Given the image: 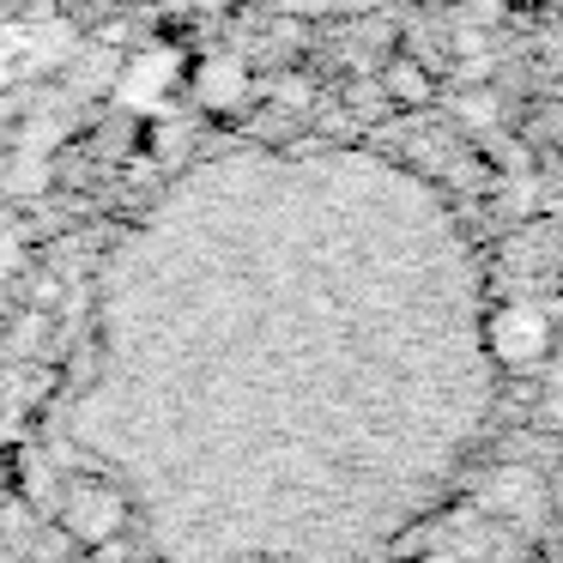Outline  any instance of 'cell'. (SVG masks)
I'll return each mask as SVG.
<instances>
[{"instance_id": "1", "label": "cell", "mask_w": 563, "mask_h": 563, "mask_svg": "<svg viewBox=\"0 0 563 563\" xmlns=\"http://www.w3.org/2000/svg\"><path fill=\"white\" fill-rule=\"evenodd\" d=\"M67 527H74L86 545H103V539L122 533V497H115V490H91V485L67 490Z\"/></svg>"}]
</instances>
